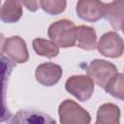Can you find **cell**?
Returning a JSON list of instances; mask_svg holds the SVG:
<instances>
[{"mask_svg":"<svg viewBox=\"0 0 124 124\" xmlns=\"http://www.w3.org/2000/svg\"><path fill=\"white\" fill-rule=\"evenodd\" d=\"M76 25L68 19H60L48 27V37L60 47H70L76 45Z\"/></svg>","mask_w":124,"mask_h":124,"instance_id":"cell-1","label":"cell"},{"mask_svg":"<svg viewBox=\"0 0 124 124\" xmlns=\"http://www.w3.org/2000/svg\"><path fill=\"white\" fill-rule=\"evenodd\" d=\"M60 122L62 124H88L90 114L73 100L63 101L58 108Z\"/></svg>","mask_w":124,"mask_h":124,"instance_id":"cell-2","label":"cell"},{"mask_svg":"<svg viewBox=\"0 0 124 124\" xmlns=\"http://www.w3.org/2000/svg\"><path fill=\"white\" fill-rule=\"evenodd\" d=\"M15 66L16 64L13 60L0 56V122L8 121L12 117V113L6 104V89Z\"/></svg>","mask_w":124,"mask_h":124,"instance_id":"cell-3","label":"cell"},{"mask_svg":"<svg viewBox=\"0 0 124 124\" xmlns=\"http://www.w3.org/2000/svg\"><path fill=\"white\" fill-rule=\"evenodd\" d=\"M117 73L115 65L102 59L92 60L87 67V76L93 80V82L103 88Z\"/></svg>","mask_w":124,"mask_h":124,"instance_id":"cell-4","label":"cell"},{"mask_svg":"<svg viewBox=\"0 0 124 124\" xmlns=\"http://www.w3.org/2000/svg\"><path fill=\"white\" fill-rule=\"evenodd\" d=\"M66 90L80 102L89 100L94 91V82L88 76L70 77L65 83Z\"/></svg>","mask_w":124,"mask_h":124,"instance_id":"cell-5","label":"cell"},{"mask_svg":"<svg viewBox=\"0 0 124 124\" xmlns=\"http://www.w3.org/2000/svg\"><path fill=\"white\" fill-rule=\"evenodd\" d=\"M99 52L109 58H118L123 54V41L116 32L104 34L96 46Z\"/></svg>","mask_w":124,"mask_h":124,"instance_id":"cell-6","label":"cell"},{"mask_svg":"<svg viewBox=\"0 0 124 124\" xmlns=\"http://www.w3.org/2000/svg\"><path fill=\"white\" fill-rule=\"evenodd\" d=\"M105 3L101 0H78L77 4V14L79 18L95 22L104 16Z\"/></svg>","mask_w":124,"mask_h":124,"instance_id":"cell-7","label":"cell"},{"mask_svg":"<svg viewBox=\"0 0 124 124\" xmlns=\"http://www.w3.org/2000/svg\"><path fill=\"white\" fill-rule=\"evenodd\" d=\"M62 76V68L54 63L46 62L39 65L35 72L36 79L44 86H52L56 84Z\"/></svg>","mask_w":124,"mask_h":124,"instance_id":"cell-8","label":"cell"},{"mask_svg":"<svg viewBox=\"0 0 124 124\" xmlns=\"http://www.w3.org/2000/svg\"><path fill=\"white\" fill-rule=\"evenodd\" d=\"M4 51L16 63H25L29 58L26 44L18 36H13L5 40Z\"/></svg>","mask_w":124,"mask_h":124,"instance_id":"cell-9","label":"cell"},{"mask_svg":"<svg viewBox=\"0 0 124 124\" xmlns=\"http://www.w3.org/2000/svg\"><path fill=\"white\" fill-rule=\"evenodd\" d=\"M123 0H113L108 4H105L104 16L114 30H121L123 25Z\"/></svg>","mask_w":124,"mask_h":124,"instance_id":"cell-10","label":"cell"},{"mask_svg":"<svg viewBox=\"0 0 124 124\" xmlns=\"http://www.w3.org/2000/svg\"><path fill=\"white\" fill-rule=\"evenodd\" d=\"M97 36L95 30L86 25L76 27V46L85 50H93L96 48Z\"/></svg>","mask_w":124,"mask_h":124,"instance_id":"cell-11","label":"cell"},{"mask_svg":"<svg viewBox=\"0 0 124 124\" xmlns=\"http://www.w3.org/2000/svg\"><path fill=\"white\" fill-rule=\"evenodd\" d=\"M11 123H36V124H52L55 120L47 114L34 109L31 110H19L10 120Z\"/></svg>","mask_w":124,"mask_h":124,"instance_id":"cell-12","label":"cell"},{"mask_svg":"<svg viewBox=\"0 0 124 124\" xmlns=\"http://www.w3.org/2000/svg\"><path fill=\"white\" fill-rule=\"evenodd\" d=\"M22 16V8L18 0H6L0 9V18L7 23L16 22Z\"/></svg>","mask_w":124,"mask_h":124,"instance_id":"cell-13","label":"cell"},{"mask_svg":"<svg viewBox=\"0 0 124 124\" xmlns=\"http://www.w3.org/2000/svg\"><path fill=\"white\" fill-rule=\"evenodd\" d=\"M120 109L113 104L102 105L97 112V124H118Z\"/></svg>","mask_w":124,"mask_h":124,"instance_id":"cell-14","label":"cell"},{"mask_svg":"<svg viewBox=\"0 0 124 124\" xmlns=\"http://www.w3.org/2000/svg\"><path fill=\"white\" fill-rule=\"evenodd\" d=\"M35 52L41 56L52 58L59 53V46L51 40H46L42 38H36L32 43Z\"/></svg>","mask_w":124,"mask_h":124,"instance_id":"cell-15","label":"cell"},{"mask_svg":"<svg viewBox=\"0 0 124 124\" xmlns=\"http://www.w3.org/2000/svg\"><path fill=\"white\" fill-rule=\"evenodd\" d=\"M104 89L109 93L111 96L116 97L120 100L124 98V87H123V75L121 73H117L105 85Z\"/></svg>","mask_w":124,"mask_h":124,"instance_id":"cell-16","label":"cell"},{"mask_svg":"<svg viewBox=\"0 0 124 124\" xmlns=\"http://www.w3.org/2000/svg\"><path fill=\"white\" fill-rule=\"evenodd\" d=\"M42 9L49 15H59L66 9V0H40Z\"/></svg>","mask_w":124,"mask_h":124,"instance_id":"cell-17","label":"cell"},{"mask_svg":"<svg viewBox=\"0 0 124 124\" xmlns=\"http://www.w3.org/2000/svg\"><path fill=\"white\" fill-rule=\"evenodd\" d=\"M28 11L36 12L40 6V0H18Z\"/></svg>","mask_w":124,"mask_h":124,"instance_id":"cell-18","label":"cell"},{"mask_svg":"<svg viewBox=\"0 0 124 124\" xmlns=\"http://www.w3.org/2000/svg\"><path fill=\"white\" fill-rule=\"evenodd\" d=\"M5 38L4 36L0 33V55L2 54V52L4 51V45H5Z\"/></svg>","mask_w":124,"mask_h":124,"instance_id":"cell-19","label":"cell"}]
</instances>
